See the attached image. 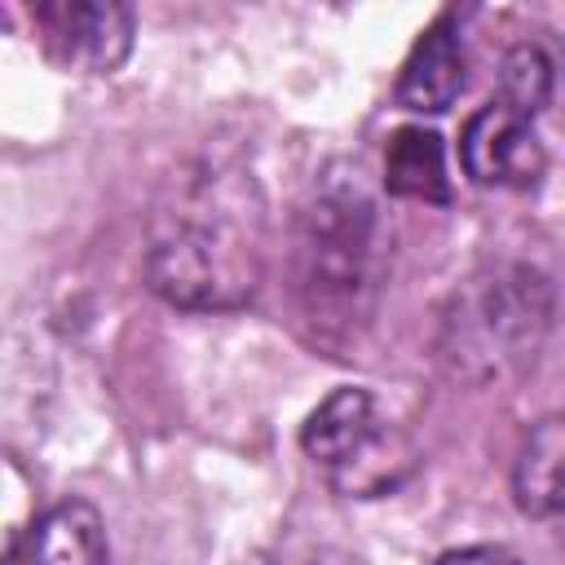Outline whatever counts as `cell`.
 Listing matches in <instances>:
<instances>
[{
  "label": "cell",
  "mask_w": 565,
  "mask_h": 565,
  "mask_svg": "<svg viewBox=\"0 0 565 565\" xmlns=\"http://www.w3.org/2000/svg\"><path fill=\"white\" fill-rule=\"evenodd\" d=\"M265 194L234 159H185L163 177L146 221V287L194 313L238 309L265 278Z\"/></svg>",
  "instance_id": "1"
},
{
  "label": "cell",
  "mask_w": 565,
  "mask_h": 565,
  "mask_svg": "<svg viewBox=\"0 0 565 565\" xmlns=\"http://www.w3.org/2000/svg\"><path fill=\"white\" fill-rule=\"evenodd\" d=\"M291 269L296 300L327 340L353 335L375 313L388 269V225L353 159H335L313 177L296 216Z\"/></svg>",
  "instance_id": "2"
},
{
  "label": "cell",
  "mask_w": 565,
  "mask_h": 565,
  "mask_svg": "<svg viewBox=\"0 0 565 565\" xmlns=\"http://www.w3.org/2000/svg\"><path fill=\"white\" fill-rule=\"evenodd\" d=\"M552 309L556 291L534 265H486L446 300L437 353L463 384H503L534 366L552 331Z\"/></svg>",
  "instance_id": "3"
},
{
  "label": "cell",
  "mask_w": 565,
  "mask_h": 565,
  "mask_svg": "<svg viewBox=\"0 0 565 565\" xmlns=\"http://www.w3.org/2000/svg\"><path fill=\"white\" fill-rule=\"evenodd\" d=\"M300 446L344 499H380L397 490L419 459L411 437L380 411L371 388L358 384L335 388L309 411Z\"/></svg>",
  "instance_id": "4"
},
{
  "label": "cell",
  "mask_w": 565,
  "mask_h": 565,
  "mask_svg": "<svg viewBox=\"0 0 565 565\" xmlns=\"http://www.w3.org/2000/svg\"><path fill=\"white\" fill-rule=\"evenodd\" d=\"M44 53L62 71L110 75L132 53V9L119 0H40L31 9Z\"/></svg>",
  "instance_id": "5"
},
{
  "label": "cell",
  "mask_w": 565,
  "mask_h": 565,
  "mask_svg": "<svg viewBox=\"0 0 565 565\" xmlns=\"http://www.w3.org/2000/svg\"><path fill=\"white\" fill-rule=\"evenodd\" d=\"M459 159L477 185H494V190H530L547 168V150L534 124L508 110L499 97L468 115L459 132Z\"/></svg>",
  "instance_id": "6"
},
{
  "label": "cell",
  "mask_w": 565,
  "mask_h": 565,
  "mask_svg": "<svg viewBox=\"0 0 565 565\" xmlns=\"http://www.w3.org/2000/svg\"><path fill=\"white\" fill-rule=\"evenodd\" d=\"M4 565H110L102 512L88 499H57L13 539Z\"/></svg>",
  "instance_id": "7"
},
{
  "label": "cell",
  "mask_w": 565,
  "mask_h": 565,
  "mask_svg": "<svg viewBox=\"0 0 565 565\" xmlns=\"http://www.w3.org/2000/svg\"><path fill=\"white\" fill-rule=\"evenodd\" d=\"M463 88V44L450 18H437L402 62L397 106L415 115H441Z\"/></svg>",
  "instance_id": "8"
},
{
  "label": "cell",
  "mask_w": 565,
  "mask_h": 565,
  "mask_svg": "<svg viewBox=\"0 0 565 565\" xmlns=\"http://www.w3.org/2000/svg\"><path fill=\"white\" fill-rule=\"evenodd\" d=\"M512 499L525 516H565V411L543 415L516 450Z\"/></svg>",
  "instance_id": "9"
},
{
  "label": "cell",
  "mask_w": 565,
  "mask_h": 565,
  "mask_svg": "<svg viewBox=\"0 0 565 565\" xmlns=\"http://www.w3.org/2000/svg\"><path fill=\"white\" fill-rule=\"evenodd\" d=\"M384 190L415 203H450L446 146L433 128H397L384 146Z\"/></svg>",
  "instance_id": "10"
},
{
  "label": "cell",
  "mask_w": 565,
  "mask_h": 565,
  "mask_svg": "<svg viewBox=\"0 0 565 565\" xmlns=\"http://www.w3.org/2000/svg\"><path fill=\"white\" fill-rule=\"evenodd\" d=\"M552 97V62L539 44H512L499 62V102L525 119L543 110Z\"/></svg>",
  "instance_id": "11"
},
{
  "label": "cell",
  "mask_w": 565,
  "mask_h": 565,
  "mask_svg": "<svg viewBox=\"0 0 565 565\" xmlns=\"http://www.w3.org/2000/svg\"><path fill=\"white\" fill-rule=\"evenodd\" d=\"M437 565H521V561L503 547H459V552L437 556Z\"/></svg>",
  "instance_id": "12"
},
{
  "label": "cell",
  "mask_w": 565,
  "mask_h": 565,
  "mask_svg": "<svg viewBox=\"0 0 565 565\" xmlns=\"http://www.w3.org/2000/svg\"><path fill=\"white\" fill-rule=\"evenodd\" d=\"M313 565H366V561L353 556V552H344V547H322V552L313 556Z\"/></svg>",
  "instance_id": "13"
},
{
  "label": "cell",
  "mask_w": 565,
  "mask_h": 565,
  "mask_svg": "<svg viewBox=\"0 0 565 565\" xmlns=\"http://www.w3.org/2000/svg\"><path fill=\"white\" fill-rule=\"evenodd\" d=\"M561 539H565V516H561Z\"/></svg>",
  "instance_id": "14"
}]
</instances>
